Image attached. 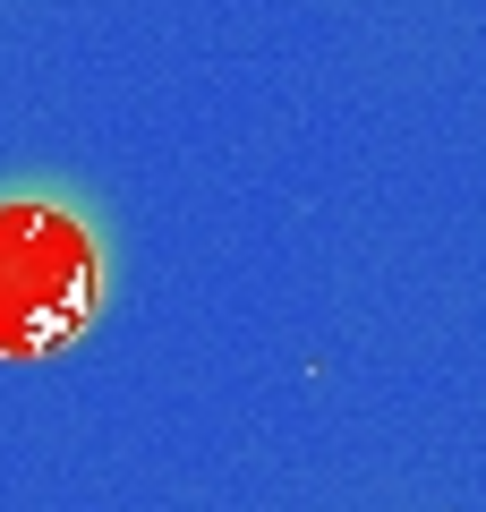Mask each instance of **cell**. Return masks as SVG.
<instances>
[{
	"label": "cell",
	"instance_id": "cell-1",
	"mask_svg": "<svg viewBox=\"0 0 486 512\" xmlns=\"http://www.w3.org/2000/svg\"><path fill=\"white\" fill-rule=\"evenodd\" d=\"M94 239L60 205H0V359H35L60 350L69 333H86L94 316Z\"/></svg>",
	"mask_w": 486,
	"mask_h": 512
}]
</instances>
